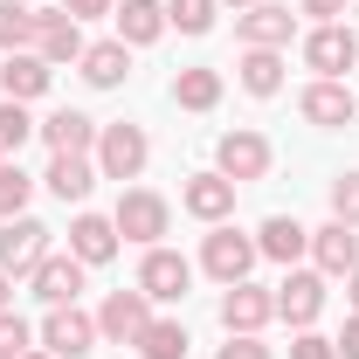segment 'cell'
I'll return each mask as SVG.
<instances>
[{
	"mask_svg": "<svg viewBox=\"0 0 359 359\" xmlns=\"http://www.w3.org/2000/svg\"><path fill=\"white\" fill-rule=\"evenodd\" d=\"M111 222H118L125 242L159 249V242H166V228H173V201H166V194H152V187H125V194H118V208H111Z\"/></svg>",
	"mask_w": 359,
	"mask_h": 359,
	"instance_id": "obj_1",
	"label": "cell"
},
{
	"mask_svg": "<svg viewBox=\"0 0 359 359\" xmlns=\"http://www.w3.org/2000/svg\"><path fill=\"white\" fill-rule=\"evenodd\" d=\"M263 263V249H256V235H242V228H228V222H215L208 228V242H201V269L215 276V283H242L249 269Z\"/></svg>",
	"mask_w": 359,
	"mask_h": 359,
	"instance_id": "obj_2",
	"label": "cell"
},
{
	"mask_svg": "<svg viewBox=\"0 0 359 359\" xmlns=\"http://www.w3.org/2000/svg\"><path fill=\"white\" fill-rule=\"evenodd\" d=\"M90 159H97V173H104V180H138V173H145V159H152V138H145V125H104Z\"/></svg>",
	"mask_w": 359,
	"mask_h": 359,
	"instance_id": "obj_3",
	"label": "cell"
},
{
	"mask_svg": "<svg viewBox=\"0 0 359 359\" xmlns=\"http://www.w3.org/2000/svg\"><path fill=\"white\" fill-rule=\"evenodd\" d=\"M138 290L152 297V304H187V290H194V263L180 256V249H145V263H138Z\"/></svg>",
	"mask_w": 359,
	"mask_h": 359,
	"instance_id": "obj_4",
	"label": "cell"
},
{
	"mask_svg": "<svg viewBox=\"0 0 359 359\" xmlns=\"http://www.w3.org/2000/svg\"><path fill=\"white\" fill-rule=\"evenodd\" d=\"M304 62H311L318 76L346 83V69H359V35L346 28V21H318L311 35H304Z\"/></svg>",
	"mask_w": 359,
	"mask_h": 359,
	"instance_id": "obj_5",
	"label": "cell"
},
{
	"mask_svg": "<svg viewBox=\"0 0 359 359\" xmlns=\"http://www.w3.org/2000/svg\"><path fill=\"white\" fill-rule=\"evenodd\" d=\"M269 159H276V152H269V138H263V132H249V125L215 138V173H228L235 187L263 180V173H269Z\"/></svg>",
	"mask_w": 359,
	"mask_h": 359,
	"instance_id": "obj_6",
	"label": "cell"
},
{
	"mask_svg": "<svg viewBox=\"0 0 359 359\" xmlns=\"http://www.w3.org/2000/svg\"><path fill=\"white\" fill-rule=\"evenodd\" d=\"M42 353H55V359L97 353V318L76 311V304H48V318H42Z\"/></svg>",
	"mask_w": 359,
	"mask_h": 359,
	"instance_id": "obj_7",
	"label": "cell"
},
{
	"mask_svg": "<svg viewBox=\"0 0 359 359\" xmlns=\"http://www.w3.org/2000/svg\"><path fill=\"white\" fill-rule=\"evenodd\" d=\"M145 325H152V297H145L138 283L132 290H111V297L97 304V339H111V346H132Z\"/></svg>",
	"mask_w": 359,
	"mask_h": 359,
	"instance_id": "obj_8",
	"label": "cell"
},
{
	"mask_svg": "<svg viewBox=\"0 0 359 359\" xmlns=\"http://www.w3.org/2000/svg\"><path fill=\"white\" fill-rule=\"evenodd\" d=\"M235 35H242V48H290L297 14H290L283 0H256V7H242V14H235Z\"/></svg>",
	"mask_w": 359,
	"mask_h": 359,
	"instance_id": "obj_9",
	"label": "cell"
},
{
	"mask_svg": "<svg viewBox=\"0 0 359 359\" xmlns=\"http://www.w3.org/2000/svg\"><path fill=\"white\" fill-rule=\"evenodd\" d=\"M318 311H325V276H318V269H290V276L276 283V318H283L290 332H311Z\"/></svg>",
	"mask_w": 359,
	"mask_h": 359,
	"instance_id": "obj_10",
	"label": "cell"
},
{
	"mask_svg": "<svg viewBox=\"0 0 359 359\" xmlns=\"http://www.w3.org/2000/svg\"><path fill=\"white\" fill-rule=\"evenodd\" d=\"M83 21H69V14H62V7H35V55H42L48 69H62V62H83Z\"/></svg>",
	"mask_w": 359,
	"mask_h": 359,
	"instance_id": "obj_11",
	"label": "cell"
},
{
	"mask_svg": "<svg viewBox=\"0 0 359 359\" xmlns=\"http://www.w3.org/2000/svg\"><path fill=\"white\" fill-rule=\"evenodd\" d=\"M297 111H304V125H318V132H339V125L359 118V97L346 83H332V76H318V83H304Z\"/></svg>",
	"mask_w": 359,
	"mask_h": 359,
	"instance_id": "obj_12",
	"label": "cell"
},
{
	"mask_svg": "<svg viewBox=\"0 0 359 359\" xmlns=\"http://www.w3.org/2000/svg\"><path fill=\"white\" fill-rule=\"evenodd\" d=\"M48 256V228L35 215H14V222H0V269L7 276H28V269Z\"/></svg>",
	"mask_w": 359,
	"mask_h": 359,
	"instance_id": "obj_13",
	"label": "cell"
},
{
	"mask_svg": "<svg viewBox=\"0 0 359 359\" xmlns=\"http://www.w3.org/2000/svg\"><path fill=\"white\" fill-rule=\"evenodd\" d=\"M269 318H276V290L249 283V276L222 290V332H263Z\"/></svg>",
	"mask_w": 359,
	"mask_h": 359,
	"instance_id": "obj_14",
	"label": "cell"
},
{
	"mask_svg": "<svg viewBox=\"0 0 359 359\" xmlns=\"http://www.w3.org/2000/svg\"><path fill=\"white\" fill-rule=\"evenodd\" d=\"M97 159H83V152H48V173H42V187L62 201V208H83L90 201V187H97Z\"/></svg>",
	"mask_w": 359,
	"mask_h": 359,
	"instance_id": "obj_15",
	"label": "cell"
},
{
	"mask_svg": "<svg viewBox=\"0 0 359 359\" xmlns=\"http://www.w3.org/2000/svg\"><path fill=\"white\" fill-rule=\"evenodd\" d=\"M180 208H187V215H194V222H228V215H235V180L228 173H194L187 180V187H180Z\"/></svg>",
	"mask_w": 359,
	"mask_h": 359,
	"instance_id": "obj_16",
	"label": "cell"
},
{
	"mask_svg": "<svg viewBox=\"0 0 359 359\" xmlns=\"http://www.w3.org/2000/svg\"><path fill=\"white\" fill-rule=\"evenodd\" d=\"M28 290H35L42 304H76V297H83V263H76V256H55V249H48L42 263L28 269Z\"/></svg>",
	"mask_w": 359,
	"mask_h": 359,
	"instance_id": "obj_17",
	"label": "cell"
},
{
	"mask_svg": "<svg viewBox=\"0 0 359 359\" xmlns=\"http://www.w3.org/2000/svg\"><path fill=\"white\" fill-rule=\"evenodd\" d=\"M311 263H318V276H353L359 269V228H346V222L311 228Z\"/></svg>",
	"mask_w": 359,
	"mask_h": 359,
	"instance_id": "obj_18",
	"label": "cell"
},
{
	"mask_svg": "<svg viewBox=\"0 0 359 359\" xmlns=\"http://www.w3.org/2000/svg\"><path fill=\"white\" fill-rule=\"evenodd\" d=\"M118 242H125V235H118L111 215H76V222H69V256H76L83 269L111 263V256H118Z\"/></svg>",
	"mask_w": 359,
	"mask_h": 359,
	"instance_id": "obj_19",
	"label": "cell"
},
{
	"mask_svg": "<svg viewBox=\"0 0 359 359\" xmlns=\"http://www.w3.org/2000/svg\"><path fill=\"white\" fill-rule=\"evenodd\" d=\"M97 132H104V125H97V118H83V111H48L42 125H35V138H42L48 152H97Z\"/></svg>",
	"mask_w": 359,
	"mask_h": 359,
	"instance_id": "obj_20",
	"label": "cell"
},
{
	"mask_svg": "<svg viewBox=\"0 0 359 359\" xmlns=\"http://www.w3.org/2000/svg\"><path fill=\"white\" fill-rule=\"evenodd\" d=\"M111 21H118V42L125 48H152L166 35V0H118Z\"/></svg>",
	"mask_w": 359,
	"mask_h": 359,
	"instance_id": "obj_21",
	"label": "cell"
},
{
	"mask_svg": "<svg viewBox=\"0 0 359 359\" xmlns=\"http://www.w3.org/2000/svg\"><path fill=\"white\" fill-rule=\"evenodd\" d=\"M48 83H55V69H48L35 48H21V55H7V62H0V97H14V104L48 97Z\"/></svg>",
	"mask_w": 359,
	"mask_h": 359,
	"instance_id": "obj_22",
	"label": "cell"
},
{
	"mask_svg": "<svg viewBox=\"0 0 359 359\" xmlns=\"http://www.w3.org/2000/svg\"><path fill=\"white\" fill-rule=\"evenodd\" d=\"M256 249H263L269 263L297 269V256H311V228L297 222V215H269V222L256 228Z\"/></svg>",
	"mask_w": 359,
	"mask_h": 359,
	"instance_id": "obj_23",
	"label": "cell"
},
{
	"mask_svg": "<svg viewBox=\"0 0 359 359\" xmlns=\"http://www.w3.org/2000/svg\"><path fill=\"white\" fill-rule=\"evenodd\" d=\"M76 69H83V83H90V90H118L125 76H132V48L118 42V35H111V42H90Z\"/></svg>",
	"mask_w": 359,
	"mask_h": 359,
	"instance_id": "obj_24",
	"label": "cell"
},
{
	"mask_svg": "<svg viewBox=\"0 0 359 359\" xmlns=\"http://www.w3.org/2000/svg\"><path fill=\"white\" fill-rule=\"evenodd\" d=\"M235 83L249 90V97H276V90H283V48H242Z\"/></svg>",
	"mask_w": 359,
	"mask_h": 359,
	"instance_id": "obj_25",
	"label": "cell"
},
{
	"mask_svg": "<svg viewBox=\"0 0 359 359\" xmlns=\"http://www.w3.org/2000/svg\"><path fill=\"white\" fill-rule=\"evenodd\" d=\"M222 90H228L222 69H180V76H173V104H180V111H215Z\"/></svg>",
	"mask_w": 359,
	"mask_h": 359,
	"instance_id": "obj_26",
	"label": "cell"
},
{
	"mask_svg": "<svg viewBox=\"0 0 359 359\" xmlns=\"http://www.w3.org/2000/svg\"><path fill=\"white\" fill-rule=\"evenodd\" d=\"M132 346H138V359H187L194 339H187V325H180V318H152Z\"/></svg>",
	"mask_w": 359,
	"mask_h": 359,
	"instance_id": "obj_27",
	"label": "cell"
},
{
	"mask_svg": "<svg viewBox=\"0 0 359 359\" xmlns=\"http://www.w3.org/2000/svg\"><path fill=\"white\" fill-rule=\"evenodd\" d=\"M0 48H7V55L35 48V7H28V0H0Z\"/></svg>",
	"mask_w": 359,
	"mask_h": 359,
	"instance_id": "obj_28",
	"label": "cell"
},
{
	"mask_svg": "<svg viewBox=\"0 0 359 359\" xmlns=\"http://www.w3.org/2000/svg\"><path fill=\"white\" fill-rule=\"evenodd\" d=\"M35 138V118H28V104H14V97H0V159H21V145Z\"/></svg>",
	"mask_w": 359,
	"mask_h": 359,
	"instance_id": "obj_29",
	"label": "cell"
},
{
	"mask_svg": "<svg viewBox=\"0 0 359 359\" xmlns=\"http://www.w3.org/2000/svg\"><path fill=\"white\" fill-rule=\"evenodd\" d=\"M215 14H222V0H166V28H180V35H208Z\"/></svg>",
	"mask_w": 359,
	"mask_h": 359,
	"instance_id": "obj_30",
	"label": "cell"
},
{
	"mask_svg": "<svg viewBox=\"0 0 359 359\" xmlns=\"http://www.w3.org/2000/svg\"><path fill=\"white\" fill-rule=\"evenodd\" d=\"M28 194H35V180L21 173V159H0V222L28 215Z\"/></svg>",
	"mask_w": 359,
	"mask_h": 359,
	"instance_id": "obj_31",
	"label": "cell"
},
{
	"mask_svg": "<svg viewBox=\"0 0 359 359\" xmlns=\"http://www.w3.org/2000/svg\"><path fill=\"white\" fill-rule=\"evenodd\" d=\"M21 353H35V325L21 311H0V359H21Z\"/></svg>",
	"mask_w": 359,
	"mask_h": 359,
	"instance_id": "obj_32",
	"label": "cell"
},
{
	"mask_svg": "<svg viewBox=\"0 0 359 359\" xmlns=\"http://www.w3.org/2000/svg\"><path fill=\"white\" fill-rule=\"evenodd\" d=\"M332 222L359 228V173H339V180H332Z\"/></svg>",
	"mask_w": 359,
	"mask_h": 359,
	"instance_id": "obj_33",
	"label": "cell"
},
{
	"mask_svg": "<svg viewBox=\"0 0 359 359\" xmlns=\"http://www.w3.org/2000/svg\"><path fill=\"white\" fill-rule=\"evenodd\" d=\"M215 359H276V353L263 346V332H228V346Z\"/></svg>",
	"mask_w": 359,
	"mask_h": 359,
	"instance_id": "obj_34",
	"label": "cell"
},
{
	"mask_svg": "<svg viewBox=\"0 0 359 359\" xmlns=\"http://www.w3.org/2000/svg\"><path fill=\"white\" fill-rule=\"evenodd\" d=\"M290 359H339V346H332L325 332H297V339H290Z\"/></svg>",
	"mask_w": 359,
	"mask_h": 359,
	"instance_id": "obj_35",
	"label": "cell"
},
{
	"mask_svg": "<svg viewBox=\"0 0 359 359\" xmlns=\"http://www.w3.org/2000/svg\"><path fill=\"white\" fill-rule=\"evenodd\" d=\"M346 7L353 0H297V14H311V21H346Z\"/></svg>",
	"mask_w": 359,
	"mask_h": 359,
	"instance_id": "obj_36",
	"label": "cell"
},
{
	"mask_svg": "<svg viewBox=\"0 0 359 359\" xmlns=\"http://www.w3.org/2000/svg\"><path fill=\"white\" fill-rule=\"evenodd\" d=\"M55 7H62L69 21H97V14H111L118 0H55Z\"/></svg>",
	"mask_w": 359,
	"mask_h": 359,
	"instance_id": "obj_37",
	"label": "cell"
},
{
	"mask_svg": "<svg viewBox=\"0 0 359 359\" xmlns=\"http://www.w3.org/2000/svg\"><path fill=\"white\" fill-rule=\"evenodd\" d=\"M332 346H339V359H359V311L346 318V332H339V339H332Z\"/></svg>",
	"mask_w": 359,
	"mask_h": 359,
	"instance_id": "obj_38",
	"label": "cell"
},
{
	"mask_svg": "<svg viewBox=\"0 0 359 359\" xmlns=\"http://www.w3.org/2000/svg\"><path fill=\"white\" fill-rule=\"evenodd\" d=\"M0 311H14V276L0 269Z\"/></svg>",
	"mask_w": 359,
	"mask_h": 359,
	"instance_id": "obj_39",
	"label": "cell"
},
{
	"mask_svg": "<svg viewBox=\"0 0 359 359\" xmlns=\"http://www.w3.org/2000/svg\"><path fill=\"white\" fill-rule=\"evenodd\" d=\"M346 297H353V311H359V269H353V276H346Z\"/></svg>",
	"mask_w": 359,
	"mask_h": 359,
	"instance_id": "obj_40",
	"label": "cell"
},
{
	"mask_svg": "<svg viewBox=\"0 0 359 359\" xmlns=\"http://www.w3.org/2000/svg\"><path fill=\"white\" fill-rule=\"evenodd\" d=\"M21 359H55V353H42V346H35V353H21Z\"/></svg>",
	"mask_w": 359,
	"mask_h": 359,
	"instance_id": "obj_41",
	"label": "cell"
},
{
	"mask_svg": "<svg viewBox=\"0 0 359 359\" xmlns=\"http://www.w3.org/2000/svg\"><path fill=\"white\" fill-rule=\"evenodd\" d=\"M222 7H256V0H222Z\"/></svg>",
	"mask_w": 359,
	"mask_h": 359,
	"instance_id": "obj_42",
	"label": "cell"
}]
</instances>
